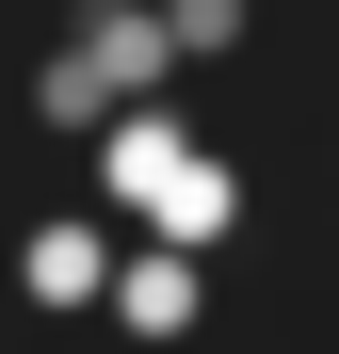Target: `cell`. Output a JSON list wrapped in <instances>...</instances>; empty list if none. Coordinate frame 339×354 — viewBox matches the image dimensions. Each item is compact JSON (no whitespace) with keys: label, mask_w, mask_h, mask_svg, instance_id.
<instances>
[{"label":"cell","mask_w":339,"mask_h":354,"mask_svg":"<svg viewBox=\"0 0 339 354\" xmlns=\"http://www.w3.org/2000/svg\"><path fill=\"white\" fill-rule=\"evenodd\" d=\"M210 322V258H178V242H130V274H113V338L130 354H178Z\"/></svg>","instance_id":"5"},{"label":"cell","mask_w":339,"mask_h":354,"mask_svg":"<svg viewBox=\"0 0 339 354\" xmlns=\"http://www.w3.org/2000/svg\"><path fill=\"white\" fill-rule=\"evenodd\" d=\"M194 65H178V32H162V0H81L65 32H49V65H33V113L65 145H97L113 113H162Z\"/></svg>","instance_id":"1"},{"label":"cell","mask_w":339,"mask_h":354,"mask_svg":"<svg viewBox=\"0 0 339 354\" xmlns=\"http://www.w3.org/2000/svg\"><path fill=\"white\" fill-rule=\"evenodd\" d=\"M113 274H130V225H113V209H49L17 242V290L49 322H113Z\"/></svg>","instance_id":"3"},{"label":"cell","mask_w":339,"mask_h":354,"mask_svg":"<svg viewBox=\"0 0 339 354\" xmlns=\"http://www.w3.org/2000/svg\"><path fill=\"white\" fill-rule=\"evenodd\" d=\"M210 161V129H194V97H162V113H113V129L81 145V209H113V225H146L178 177Z\"/></svg>","instance_id":"2"},{"label":"cell","mask_w":339,"mask_h":354,"mask_svg":"<svg viewBox=\"0 0 339 354\" xmlns=\"http://www.w3.org/2000/svg\"><path fill=\"white\" fill-rule=\"evenodd\" d=\"M243 225H259V161H243V145H210V161L178 177V194H162V209L130 225V242H178V258H226Z\"/></svg>","instance_id":"4"},{"label":"cell","mask_w":339,"mask_h":354,"mask_svg":"<svg viewBox=\"0 0 339 354\" xmlns=\"http://www.w3.org/2000/svg\"><path fill=\"white\" fill-rule=\"evenodd\" d=\"M178 65H259V0H162Z\"/></svg>","instance_id":"6"}]
</instances>
